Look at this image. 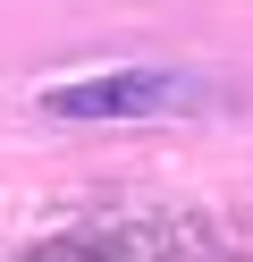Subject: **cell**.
I'll return each instance as SVG.
<instances>
[{
    "label": "cell",
    "instance_id": "1",
    "mask_svg": "<svg viewBox=\"0 0 253 262\" xmlns=\"http://www.w3.org/2000/svg\"><path fill=\"white\" fill-rule=\"evenodd\" d=\"M202 102L211 85L186 68H110V76H76V85H42L51 119H177Z\"/></svg>",
    "mask_w": 253,
    "mask_h": 262
}]
</instances>
